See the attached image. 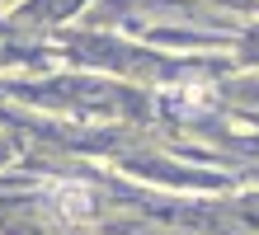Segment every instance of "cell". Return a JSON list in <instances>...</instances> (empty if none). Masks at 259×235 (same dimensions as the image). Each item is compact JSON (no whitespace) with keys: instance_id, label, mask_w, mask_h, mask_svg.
<instances>
[{"instance_id":"1","label":"cell","mask_w":259,"mask_h":235,"mask_svg":"<svg viewBox=\"0 0 259 235\" xmlns=\"http://www.w3.org/2000/svg\"><path fill=\"white\" fill-rule=\"evenodd\" d=\"M52 207L62 212V216H90V188L85 183H57Z\"/></svg>"}]
</instances>
